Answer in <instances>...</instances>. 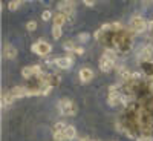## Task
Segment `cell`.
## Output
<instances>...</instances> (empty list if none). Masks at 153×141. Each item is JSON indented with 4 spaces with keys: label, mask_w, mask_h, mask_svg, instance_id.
Listing matches in <instances>:
<instances>
[{
    "label": "cell",
    "mask_w": 153,
    "mask_h": 141,
    "mask_svg": "<svg viewBox=\"0 0 153 141\" xmlns=\"http://www.w3.org/2000/svg\"><path fill=\"white\" fill-rule=\"evenodd\" d=\"M63 48H65V51H68V52H72V51H74V52H75V45L72 43V42H66L65 45H63Z\"/></svg>",
    "instance_id": "obj_19"
},
{
    "label": "cell",
    "mask_w": 153,
    "mask_h": 141,
    "mask_svg": "<svg viewBox=\"0 0 153 141\" xmlns=\"http://www.w3.org/2000/svg\"><path fill=\"white\" fill-rule=\"evenodd\" d=\"M61 34H63V31H61V26H52V37L54 38H60L61 37Z\"/></svg>",
    "instance_id": "obj_18"
},
{
    "label": "cell",
    "mask_w": 153,
    "mask_h": 141,
    "mask_svg": "<svg viewBox=\"0 0 153 141\" xmlns=\"http://www.w3.org/2000/svg\"><path fill=\"white\" fill-rule=\"evenodd\" d=\"M55 65H57L58 68H61V69H69V68H72V65H74V58H72L71 55H68V57H60V58H57Z\"/></svg>",
    "instance_id": "obj_4"
},
{
    "label": "cell",
    "mask_w": 153,
    "mask_h": 141,
    "mask_svg": "<svg viewBox=\"0 0 153 141\" xmlns=\"http://www.w3.org/2000/svg\"><path fill=\"white\" fill-rule=\"evenodd\" d=\"M138 141H153V140H152L150 137H139Z\"/></svg>",
    "instance_id": "obj_28"
},
{
    "label": "cell",
    "mask_w": 153,
    "mask_h": 141,
    "mask_svg": "<svg viewBox=\"0 0 153 141\" xmlns=\"http://www.w3.org/2000/svg\"><path fill=\"white\" fill-rule=\"evenodd\" d=\"M3 55L8 58V60H14L17 57V49L14 46H11V45H6L3 48Z\"/></svg>",
    "instance_id": "obj_7"
},
{
    "label": "cell",
    "mask_w": 153,
    "mask_h": 141,
    "mask_svg": "<svg viewBox=\"0 0 153 141\" xmlns=\"http://www.w3.org/2000/svg\"><path fill=\"white\" fill-rule=\"evenodd\" d=\"M42 19H43L45 22L51 20V19H52V12H51V11H43V14H42Z\"/></svg>",
    "instance_id": "obj_21"
},
{
    "label": "cell",
    "mask_w": 153,
    "mask_h": 141,
    "mask_svg": "<svg viewBox=\"0 0 153 141\" xmlns=\"http://www.w3.org/2000/svg\"><path fill=\"white\" fill-rule=\"evenodd\" d=\"M141 58L146 60V61H152V60H153V46H146V48L143 49Z\"/></svg>",
    "instance_id": "obj_10"
},
{
    "label": "cell",
    "mask_w": 153,
    "mask_h": 141,
    "mask_svg": "<svg viewBox=\"0 0 153 141\" xmlns=\"http://www.w3.org/2000/svg\"><path fill=\"white\" fill-rule=\"evenodd\" d=\"M35 28H37V23H35L34 20H31V22L26 23V29H28V31H35Z\"/></svg>",
    "instance_id": "obj_22"
},
{
    "label": "cell",
    "mask_w": 153,
    "mask_h": 141,
    "mask_svg": "<svg viewBox=\"0 0 153 141\" xmlns=\"http://www.w3.org/2000/svg\"><path fill=\"white\" fill-rule=\"evenodd\" d=\"M78 38H80V42L86 43V42H89V38H91V34H87V32H81V34L78 35Z\"/></svg>",
    "instance_id": "obj_20"
},
{
    "label": "cell",
    "mask_w": 153,
    "mask_h": 141,
    "mask_svg": "<svg viewBox=\"0 0 153 141\" xmlns=\"http://www.w3.org/2000/svg\"><path fill=\"white\" fill-rule=\"evenodd\" d=\"M147 28L153 32V20H150V22H147Z\"/></svg>",
    "instance_id": "obj_29"
},
{
    "label": "cell",
    "mask_w": 153,
    "mask_h": 141,
    "mask_svg": "<svg viewBox=\"0 0 153 141\" xmlns=\"http://www.w3.org/2000/svg\"><path fill=\"white\" fill-rule=\"evenodd\" d=\"M11 94L14 95V97H19V98H23V97H29V95H31L29 89L23 87V86H16V87L11 91Z\"/></svg>",
    "instance_id": "obj_5"
},
{
    "label": "cell",
    "mask_w": 153,
    "mask_h": 141,
    "mask_svg": "<svg viewBox=\"0 0 153 141\" xmlns=\"http://www.w3.org/2000/svg\"><path fill=\"white\" fill-rule=\"evenodd\" d=\"M94 78V72H92V69H89V68H83V69H80V80L83 81V83H89Z\"/></svg>",
    "instance_id": "obj_6"
},
{
    "label": "cell",
    "mask_w": 153,
    "mask_h": 141,
    "mask_svg": "<svg viewBox=\"0 0 153 141\" xmlns=\"http://www.w3.org/2000/svg\"><path fill=\"white\" fill-rule=\"evenodd\" d=\"M121 28H123L121 23H118V22H117V23H112V29H113V31H118V29H121Z\"/></svg>",
    "instance_id": "obj_26"
},
{
    "label": "cell",
    "mask_w": 153,
    "mask_h": 141,
    "mask_svg": "<svg viewBox=\"0 0 153 141\" xmlns=\"http://www.w3.org/2000/svg\"><path fill=\"white\" fill-rule=\"evenodd\" d=\"M14 95H12V94H3L2 95V107H5L6 104H11L12 103V101H14Z\"/></svg>",
    "instance_id": "obj_14"
},
{
    "label": "cell",
    "mask_w": 153,
    "mask_h": 141,
    "mask_svg": "<svg viewBox=\"0 0 153 141\" xmlns=\"http://www.w3.org/2000/svg\"><path fill=\"white\" fill-rule=\"evenodd\" d=\"M31 49H32V52L40 54V55H48V54L51 52V51H52L51 45H49V43H46V42H38V43L32 45V46H31Z\"/></svg>",
    "instance_id": "obj_2"
},
{
    "label": "cell",
    "mask_w": 153,
    "mask_h": 141,
    "mask_svg": "<svg viewBox=\"0 0 153 141\" xmlns=\"http://www.w3.org/2000/svg\"><path fill=\"white\" fill-rule=\"evenodd\" d=\"M103 57H106L107 60H110V61H113V63H115V60H117V52L107 48V49H104V54H103Z\"/></svg>",
    "instance_id": "obj_15"
},
{
    "label": "cell",
    "mask_w": 153,
    "mask_h": 141,
    "mask_svg": "<svg viewBox=\"0 0 153 141\" xmlns=\"http://www.w3.org/2000/svg\"><path fill=\"white\" fill-rule=\"evenodd\" d=\"M58 8L63 14L66 16V12H72L74 11V2H60L58 3Z\"/></svg>",
    "instance_id": "obj_9"
},
{
    "label": "cell",
    "mask_w": 153,
    "mask_h": 141,
    "mask_svg": "<svg viewBox=\"0 0 153 141\" xmlns=\"http://www.w3.org/2000/svg\"><path fill=\"white\" fill-rule=\"evenodd\" d=\"M65 23H66V16L63 14V12L55 14V17H54V25H55V26H63Z\"/></svg>",
    "instance_id": "obj_11"
},
{
    "label": "cell",
    "mask_w": 153,
    "mask_h": 141,
    "mask_svg": "<svg viewBox=\"0 0 153 141\" xmlns=\"http://www.w3.org/2000/svg\"><path fill=\"white\" fill-rule=\"evenodd\" d=\"M32 68V72H34V75H42L43 72H42V66H38V65H35V66H31Z\"/></svg>",
    "instance_id": "obj_23"
},
{
    "label": "cell",
    "mask_w": 153,
    "mask_h": 141,
    "mask_svg": "<svg viewBox=\"0 0 153 141\" xmlns=\"http://www.w3.org/2000/svg\"><path fill=\"white\" fill-rule=\"evenodd\" d=\"M120 101H121V95H118V94H109L107 103H109L110 106H117Z\"/></svg>",
    "instance_id": "obj_13"
},
{
    "label": "cell",
    "mask_w": 153,
    "mask_h": 141,
    "mask_svg": "<svg viewBox=\"0 0 153 141\" xmlns=\"http://www.w3.org/2000/svg\"><path fill=\"white\" fill-rule=\"evenodd\" d=\"M20 5H22V2H9V9L11 11H16Z\"/></svg>",
    "instance_id": "obj_24"
},
{
    "label": "cell",
    "mask_w": 153,
    "mask_h": 141,
    "mask_svg": "<svg viewBox=\"0 0 153 141\" xmlns=\"http://www.w3.org/2000/svg\"><path fill=\"white\" fill-rule=\"evenodd\" d=\"M66 137L65 134H54V141H65Z\"/></svg>",
    "instance_id": "obj_25"
},
{
    "label": "cell",
    "mask_w": 153,
    "mask_h": 141,
    "mask_svg": "<svg viewBox=\"0 0 153 141\" xmlns=\"http://www.w3.org/2000/svg\"><path fill=\"white\" fill-rule=\"evenodd\" d=\"M63 134H65L66 140H74V138L76 137V129H75L74 126H68V127H66V131L63 132Z\"/></svg>",
    "instance_id": "obj_12"
},
{
    "label": "cell",
    "mask_w": 153,
    "mask_h": 141,
    "mask_svg": "<svg viewBox=\"0 0 153 141\" xmlns=\"http://www.w3.org/2000/svg\"><path fill=\"white\" fill-rule=\"evenodd\" d=\"M80 141H91V140H89V138H87V137H84V138H81V140H80Z\"/></svg>",
    "instance_id": "obj_31"
},
{
    "label": "cell",
    "mask_w": 153,
    "mask_h": 141,
    "mask_svg": "<svg viewBox=\"0 0 153 141\" xmlns=\"http://www.w3.org/2000/svg\"><path fill=\"white\" fill-rule=\"evenodd\" d=\"M22 75L25 77V78H31V75H34V72H32V68H31V66L23 68V71H22Z\"/></svg>",
    "instance_id": "obj_17"
},
{
    "label": "cell",
    "mask_w": 153,
    "mask_h": 141,
    "mask_svg": "<svg viewBox=\"0 0 153 141\" xmlns=\"http://www.w3.org/2000/svg\"><path fill=\"white\" fill-rule=\"evenodd\" d=\"M84 5H86V6H94V5H95V2H89V0H86Z\"/></svg>",
    "instance_id": "obj_30"
},
{
    "label": "cell",
    "mask_w": 153,
    "mask_h": 141,
    "mask_svg": "<svg viewBox=\"0 0 153 141\" xmlns=\"http://www.w3.org/2000/svg\"><path fill=\"white\" fill-rule=\"evenodd\" d=\"M83 52H84V49H83L81 46H76V48H75V54H80V55H81Z\"/></svg>",
    "instance_id": "obj_27"
},
{
    "label": "cell",
    "mask_w": 153,
    "mask_h": 141,
    "mask_svg": "<svg viewBox=\"0 0 153 141\" xmlns=\"http://www.w3.org/2000/svg\"><path fill=\"white\" fill-rule=\"evenodd\" d=\"M113 65H115V63L110 61V60H107L106 57H101V60H100V69L103 71V72H109L113 68Z\"/></svg>",
    "instance_id": "obj_8"
},
{
    "label": "cell",
    "mask_w": 153,
    "mask_h": 141,
    "mask_svg": "<svg viewBox=\"0 0 153 141\" xmlns=\"http://www.w3.org/2000/svg\"><path fill=\"white\" fill-rule=\"evenodd\" d=\"M130 26L135 32H144L147 29V22L143 19V17H133L132 19V23H130Z\"/></svg>",
    "instance_id": "obj_3"
},
{
    "label": "cell",
    "mask_w": 153,
    "mask_h": 141,
    "mask_svg": "<svg viewBox=\"0 0 153 141\" xmlns=\"http://www.w3.org/2000/svg\"><path fill=\"white\" fill-rule=\"evenodd\" d=\"M58 107H60V110H61L63 115H75L76 113V104L74 103V101L68 100V98L60 100Z\"/></svg>",
    "instance_id": "obj_1"
},
{
    "label": "cell",
    "mask_w": 153,
    "mask_h": 141,
    "mask_svg": "<svg viewBox=\"0 0 153 141\" xmlns=\"http://www.w3.org/2000/svg\"><path fill=\"white\" fill-rule=\"evenodd\" d=\"M66 127H68V126H66L65 123H61V121L57 123V124L54 126V134H63V132L66 131Z\"/></svg>",
    "instance_id": "obj_16"
}]
</instances>
